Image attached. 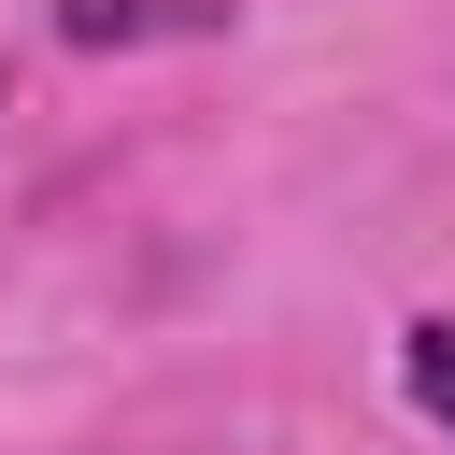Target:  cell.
I'll return each mask as SVG.
<instances>
[{
	"label": "cell",
	"instance_id": "6da1fadb",
	"mask_svg": "<svg viewBox=\"0 0 455 455\" xmlns=\"http://www.w3.org/2000/svg\"><path fill=\"white\" fill-rule=\"evenodd\" d=\"M156 28H213V0H57V43H156Z\"/></svg>",
	"mask_w": 455,
	"mask_h": 455
},
{
	"label": "cell",
	"instance_id": "7a4b0ae2",
	"mask_svg": "<svg viewBox=\"0 0 455 455\" xmlns=\"http://www.w3.org/2000/svg\"><path fill=\"white\" fill-rule=\"evenodd\" d=\"M398 384H412L427 427H455V313H412L398 327Z\"/></svg>",
	"mask_w": 455,
	"mask_h": 455
}]
</instances>
